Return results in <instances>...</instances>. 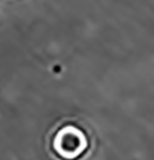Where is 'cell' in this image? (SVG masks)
I'll use <instances>...</instances> for the list:
<instances>
[{
	"instance_id": "obj_1",
	"label": "cell",
	"mask_w": 154,
	"mask_h": 160,
	"mask_svg": "<svg viewBox=\"0 0 154 160\" xmlns=\"http://www.w3.org/2000/svg\"><path fill=\"white\" fill-rule=\"evenodd\" d=\"M51 148L60 159L76 160L89 148V139L84 130L74 124H67L56 131Z\"/></svg>"
}]
</instances>
